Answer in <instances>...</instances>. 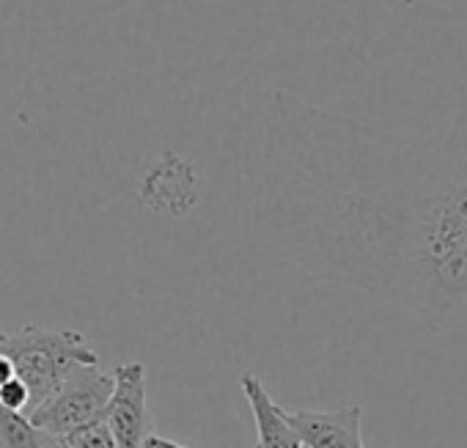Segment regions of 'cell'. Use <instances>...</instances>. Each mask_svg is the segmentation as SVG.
<instances>
[{
	"label": "cell",
	"instance_id": "obj_3",
	"mask_svg": "<svg viewBox=\"0 0 467 448\" xmlns=\"http://www.w3.org/2000/svg\"><path fill=\"white\" fill-rule=\"evenodd\" d=\"M113 393V377L102 374L97 366L75 369L64 385L28 412L31 423L53 434L56 440L105 415L108 399Z\"/></svg>",
	"mask_w": 467,
	"mask_h": 448
},
{
	"label": "cell",
	"instance_id": "obj_9",
	"mask_svg": "<svg viewBox=\"0 0 467 448\" xmlns=\"http://www.w3.org/2000/svg\"><path fill=\"white\" fill-rule=\"evenodd\" d=\"M28 404H31V393H28V385L20 377H12L6 385H0V407L26 415Z\"/></svg>",
	"mask_w": 467,
	"mask_h": 448
},
{
	"label": "cell",
	"instance_id": "obj_1",
	"mask_svg": "<svg viewBox=\"0 0 467 448\" xmlns=\"http://www.w3.org/2000/svg\"><path fill=\"white\" fill-rule=\"evenodd\" d=\"M292 116L344 182L341 198L368 243L440 330L467 306V124L393 135L308 105Z\"/></svg>",
	"mask_w": 467,
	"mask_h": 448
},
{
	"label": "cell",
	"instance_id": "obj_8",
	"mask_svg": "<svg viewBox=\"0 0 467 448\" xmlns=\"http://www.w3.org/2000/svg\"><path fill=\"white\" fill-rule=\"evenodd\" d=\"M58 448H119V445H116L113 432L102 415V418H94L86 426L58 437Z\"/></svg>",
	"mask_w": 467,
	"mask_h": 448
},
{
	"label": "cell",
	"instance_id": "obj_10",
	"mask_svg": "<svg viewBox=\"0 0 467 448\" xmlns=\"http://www.w3.org/2000/svg\"><path fill=\"white\" fill-rule=\"evenodd\" d=\"M140 448H187V445H179V443H173V440H168V437H160V434H146L143 437V443H140Z\"/></svg>",
	"mask_w": 467,
	"mask_h": 448
},
{
	"label": "cell",
	"instance_id": "obj_5",
	"mask_svg": "<svg viewBox=\"0 0 467 448\" xmlns=\"http://www.w3.org/2000/svg\"><path fill=\"white\" fill-rule=\"evenodd\" d=\"M303 448H366L363 445V407H338L330 412L297 410L286 412Z\"/></svg>",
	"mask_w": 467,
	"mask_h": 448
},
{
	"label": "cell",
	"instance_id": "obj_6",
	"mask_svg": "<svg viewBox=\"0 0 467 448\" xmlns=\"http://www.w3.org/2000/svg\"><path fill=\"white\" fill-rule=\"evenodd\" d=\"M245 399L254 410L256 418V432H259V448H303L289 415L284 407L273 401L267 388L256 374H243L240 377Z\"/></svg>",
	"mask_w": 467,
	"mask_h": 448
},
{
	"label": "cell",
	"instance_id": "obj_2",
	"mask_svg": "<svg viewBox=\"0 0 467 448\" xmlns=\"http://www.w3.org/2000/svg\"><path fill=\"white\" fill-rule=\"evenodd\" d=\"M0 355L12 360L15 374L28 385V412L50 399L75 369L97 366L99 360L83 333L45 330L36 325H26L17 333H0Z\"/></svg>",
	"mask_w": 467,
	"mask_h": 448
},
{
	"label": "cell",
	"instance_id": "obj_4",
	"mask_svg": "<svg viewBox=\"0 0 467 448\" xmlns=\"http://www.w3.org/2000/svg\"><path fill=\"white\" fill-rule=\"evenodd\" d=\"M113 393L105 407V421L119 448H140L149 434L146 412V371L143 363H121L113 369Z\"/></svg>",
	"mask_w": 467,
	"mask_h": 448
},
{
	"label": "cell",
	"instance_id": "obj_11",
	"mask_svg": "<svg viewBox=\"0 0 467 448\" xmlns=\"http://www.w3.org/2000/svg\"><path fill=\"white\" fill-rule=\"evenodd\" d=\"M12 377H17V374H15V366H12V360H9L6 355H0V385H6Z\"/></svg>",
	"mask_w": 467,
	"mask_h": 448
},
{
	"label": "cell",
	"instance_id": "obj_7",
	"mask_svg": "<svg viewBox=\"0 0 467 448\" xmlns=\"http://www.w3.org/2000/svg\"><path fill=\"white\" fill-rule=\"evenodd\" d=\"M0 448H58V440L34 426L28 415L0 407Z\"/></svg>",
	"mask_w": 467,
	"mask_h": 448
}]
</instances>
